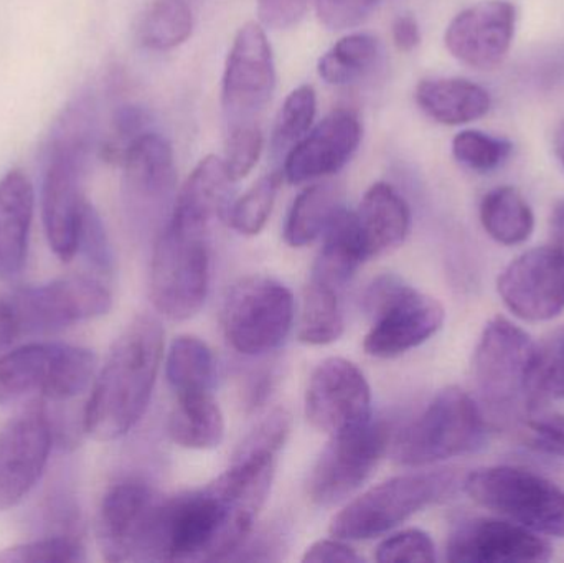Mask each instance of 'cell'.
I'll list each match as a JSON object with an SVG mask.
<instances>
[{"instance_id":"obj_1","label":"cell","mask_w":564,"mask_h":563,"mask_svg":"<svg viewBox=\"0 0 564 563\" xmlns=\"http://www.w3.org/2000/svg\"><path fill=\"white\" fill-rule=\"evenodd\" d=\"M273 478L250 466H230L205 488L161 501L149 561H225L243 548Z\"/></svg>"},{"instance_id":"obj_2","label":"cell","mask_w":564,"mask_h":563,"mask_svg":"<svg viewBox=\"0 0 564 563\" xmlns=\"http://www.w3.org/2000/svg\"><path fill=\"white\" fill-rule=\"evenodd\" d=\"M164 356V329L154 317H135L109 350L85 407L83 429L98 442L128 435L144 416Z\"/></svg>"},{"instance_id":"obj_3","label":"cell","mask_w":564,"mask_h":563,"mask_svg":"<svg viewBox=\"0 0 564 563\" xmlns=\"http://www.w3.org/2000/svg\"><path fill=\"white\" fill-rule=\"evenodd\" d=\"M96 372L95 354L62 343H32L0 354V405L29 397L62 400L82 396Z\"/></svg>"},{"instance_id":"obj_4","label":"cell","mask_w":564,"mask_h":563,"mask_svg":"<svg viewBox=\"0 0 564 563\" xmlns=\"http://www.w3.org/2000/svg\"><path fill=\"white\" fill-rule=\"evenodd\" d=\"M482 410L459 387L441 390L394 442L400 465L426 466L476 452L486 440Z\"/></svg>"},{"instance_id":"obj_5","label":"cell","mask_w":564,"mask_h":563,"mask_svg":"<svg viewBox=\"0 0 564 563\" xmlns=\"http://www.w3.org/2000/svg\"><path fill=\"white\" fill-rule=\"evenodd\" d=\"M540 347L507 317L487 324L474 354V380L484 402L509 412L533 407V377Z\"/></svg>"},{"instance_id":"obj_6","label":"cell","mask_w":564,"mask_h":563,"mask_svg":"<svg viewBox=\"0 0 564 563\" xmlns=\"http://www.w3.org/2000/svg\"><path fill=\"white\" fill-rule=\"evenodd\" d=\"M473 501L536 534L564 538V491L527 469L497 466L467 476Z\"/></svg>"},{"instance_id":"obj_7","label":"cell","mask_w":564,"mask_h":563,"mask_svg":"<svg viewBox=\"0 0 564 563\" xmlns=\"http://www.w3.org/2000/svg\"><path fill=\"white\" fill-rule=\"evenodd\" d=\"M454 485L456 478L451 473H416L388 479L345 506L332 521L330 532L341 541H368L387 534L446 496Z\"/></svg>"},{"instance_id":"obj_8","label":"cell","mask_w":564,"mask_h":563,"mask_svg":"<svg viewBox=\"0 0 564 563\" xmlns=\"http://www.w3.org/2000/svg\"><path fill=\"white\" fill-rule=\"evenodd\" d=\"M367 311L373 326L365 337L368 356H401L421 346L443 327V304L394 277H381L367 291Z\"/></svg>"},{"instance_id":"obj_9","label":"cell","mask_w":564,"mask_h":563,"mask_svg":"<svg viewBox=\"0 0 564 563\" xmlns=\"http://www.w3.org/2000/svg\"><path fill=\"white\" fill-rule=\"evenodd\" d=\"M207 237L167 225L155 243L151 300L155 310L169 320H191L207 300L210 284Z\"/></svg>"},{"instance_id":"obj_10","label":"cell","mask_w":564,"mask_h":563,"mask_svg":"<svg viewBox=\"0 0 564 563\" xmlns=\"http://www.w3.org/2000/svg\"><path fill=\"white\" fill-rule=\"evenodd\" d=\"M292 321L294 296L273 278H245L225 300V336L245 356H261L276 349L291 333Z\"/></svg>"},{"instance_id":"obj_11","label":"cell","mask_w":564,"mask_h":563,"mask_svg":"<svg viewBox=\"0 0 564 563\" xmlns=\"http://www.w3.org/2000/svg\"><path fill=\"white\" fill-rule=\"evenodd\" d=\"M388 443V426L371 419L332 435L308 478L312 501L334 506L355 495L383 459Z\"/></svg>"},{"instance_id":"obj_12","label":"cell","mask_w":564,"mask_h":563,"mask_svg":"<svg viewBox=\"0 0 564 563\" xmlns=\"http://www.w3.org/2000/svg\"><path fill=\"white\" fill-rule=\"evenodd\" d=\"M10 303L22 334H43L105 316L111 310L112 296L96 278L73 274L23 288Z\"/></svg>"},{"instance_id":"obj_13","label":"cell","mask_w":564,"mask_h":563,"mask_svg":"<svg viewBox=\"0 0 564 563\" xmlns=\"http://www.w3.org/2000/svg\"><path fill=\"white\" fill-rule=\"evenodd\" d=\"M276 88L273 48L263 26L248 22L238 30L228 53L221 85L227 126L258 122Z\"/></svg>"},{"instance_id":"obj_14","label":"cell","mask_w":564,"mask_h":563,"mask_svg":"<svg viewBox=\"0 0 564 563\" xmlns=\"http://www.w3.org/2000/svg\"><path fill=\"white\" fill-rule=\"evenodd\" d=\"M161 499L138 479L111 486L98 515V542L109 562L148 561Z\"/></svg>"},{"instance_id":"obj_15","label":"cell","mask_w":564,"mask_h":563,"mask_svg":"<svg viewBox=\"0 0 564 563\" xmlns=\"http://www.w3.org/2000/svg\"><path fill=\"white\" fill-rule=\"evenodd\" d=\"M499 294L517 317L550 321L564 311V250L533 248L520 255L499 278Z\"/></svg>"},{"instance_id":"obj_16","label":"cell","mask_w":564,"mask_h":563,"mask_svg":"<svg viewBox=\"0 0 564 563\" xmlns=\"http://www.w3.org/2000/svg\"><path fill=\"white\" fill-rule=\"evenodd\" d=\"M305 416L318 432L335 435L371 419V390L355 364L330 357L318 364L305 392Z\"/></svg>"},{"instance_id":"obj_17","label":"cell","mask_w":564,"mask_h":563,"mask_svg":"<svg viewBox=\"0 0 564 563\" xmlns=\"http://www.w3.org/2000/svg\"><path fill=\"white\" fill-rule=\"evenodd\" d=\"M53 429L43 410H29L0 432V511L19 505L42 478Z\"/></svg>"},{"instance_id":"obj_18","label":"cell","mask_w":564,"mask_h":563,"mask_svg":"<svg viewBox=\"0 0 564 563\" xmlns=\"http://www.w3.org/2000/svg\"><path fill=\"white\" fill-rule=\"evenodd\" d=\"M552 545L536 532L500 519H470L457 526L447 544L454 563L549 562Z\"/></svg>"},{"instance_id":"obj_19","label":"cell","mask_w":564,"mask_h":563,"mask_svg":"<svg viewBox=\"0 0 564 563\" xmlns=\"http://www.w3.org/2000/svg\"><path fill=\"white\" fill-rule=\"evenodd\" d=\"M360 141L358 116L350 109H337L285 152L282 175L291 184H304L337 174L354 158Z\"/></svg>"},{"instance_id":"obj_20","label":"cell","mask_w":564,"mask_h":563,"mask_svg":"<svg viewBox=\"0 0 564 563\" xmlns=\"http://www.w3.org/2000/svg\"><path fill=\"white\" fill-rule=\"evenodd\" d=\"M516 33V7L487 0L460 12L446 30V46L464 65L494 69L506 59Z\"/></svg>"},{"instance_id":"obj_21","label":"cell","mask_w":564,"mask_h":563,"mask_svg":"<svg viewBox=\"0 0 564 563\" xmlns=\"http://www.w3.org/2000/svg\"><path fill=\"white\" fill-rule=\"evenodd\" d=\"M85 169L82 162L48 155L43 175V227L53 253L65 263L78 253L79 227L86 205L82 192Z\"/></svg>"},{"instance_id":"obj_22","label":"cell","mask_w":564,"mask_h":563,"mask_svg":"<svg viewBox=\"0 0 564 563\" xmlns=\"http://www.w3.org/2000/svg\"><path fill=\"white\" fill-rule=\"evenodd\" d=\"M234 184L224 159L218 155L202 159L178 192L169 225L178 230L208 235L212 224L228 214Z\"/></svg>"},{"instance_id":"obj_23","label":"cell","mask_w":564,"mask_h":563,"mask_svg":"<svg viewBox=\"0 0 564 563\" xmlns=\"http://www.w3.org/2000/svg\"><path fill=\"white\" fill-rule=\"evenodd\" d=\"M35 192L22 171L0 181V278L15 280L25 267Z\"/></svg>"},{"instance_id":"obj_24","label":"cell","mask_w":564,"mask_h":563,"mask_svg":"<svg viewBox=\"0 0 564 563\" xmlns=\"http://www.w3.org/2000/svg\"><path fill=\"white\" fill-rule=\"evenodd\" d=\"M354 214L367 260L400 247L410 231V207L384 182H378L368 188L360 207Z\"/></svg>"},{"instance_id":"obj_25","label":"cell","mask_w":564,"mask_h":563,"mask_svg":"<svg viewBox=\"0 0 564 563\" xmlns=\"http://www.w3.org/2000/svg\"><path fill=\"white\" fill-rule=\"evenodd\" d=\"M121 164L126 188L135 201H164L174 191V151L162 136L142 132L126 149Z\"/></svg>"},{"instance_id":"obj_26","label":"cell","mask_w":564,"mask_h":563,"mask_svg":"<svg viewBox=\"0 0 564 563\" xmlns=\"http://www.w3.org/2000/svg\"><path fill=\"white\" fill-rule=\"evenodd\" d=\"M414 96L417 106L441 124H466L482 118L490 109L489 93L469 79H423Z\"/></svg>"},{"instance_id":"obj_27","label":"cell","mask_w":564,"mask_h":563,"mask_svg":"<svg viewBox=\"0 0 564 563\" xmlns=\"http://www.w3.org/2000/svg\"><path fill=\"white\" fill-rule=\"evenodd\" d=\"M169 435L175 445L187 450H215L225 439V419L217 400L208 392L177 396Z\"/></svg>"},{"instance_id":"obj_28","label":"cell","mask_w":564,"mask_h":563,"mask_svg":"<svg viewBox=\"0 0 564 563\" xmlns=\"http://www.w3.org/2000/svg\"><path fill=\"white\" fill-rule=\"evenodd\" d=\"M367 261L354 212L341 208L324 234V245L312 270V280L340 290Z\"/></svg>"},{"instance_id":"obj_29","label":"cell","mask_w":564,"mask_h":563,"mask_svg":"<svg viewBox=\"0 0 564 563\" xmlns=\"http://www.w3.org/2000/svg\"><path fill=\"white\" fill-rule=\"evenodd\" d=\"M341 191L330 182L305 188L289 210L284 227L285 243L304 248L325 234L341 210Z\"/></svg>"},{"instance_id":"obj_30","label":"cell","mask_w":564,"mask_h":563,"mask_svg":"<svg viewBox=\"0 0 564 563\" xmlns=\"http://www.w3.org/2000/svg\"><path fill=\"white\" fill-rule=\"evenodd\" d=\"M480 221L489 237L506 247L525 243L535 228L529 202L513 187H497L484 197Z\"/></svg>"},{"instance_id":"obj_31","label":"cell","mask_w":564,"mask_h":563,"mask_svg":"<svg viewBox=\"0 0 564 563\" xmlns=\"http://www.w3.org/2000/svg\"><path fill=\"white\" fill-rule=\"evenodd\" d=\"M341 334L344 313L337 288L311 278L302 301L299 340L308 346H327L340 339Z\"/></svg>"},{"instance_id":"obj_32","label":"cell","mask_w":564,"mask_h":563,"mask_svg":"<svg viewBox=\"0 0 564 563\" xmlns=\"http://www.w3.org/2000/svg\"><path fill=\"white\" fill-rule=\"evenodd\" d=\"M165 376L177 396L208 392L215 379L214 354L198 337H177L169 349Z\"/></svg>"},{"instance_id":"obj_33","label":"cell","mask_w":564,"mask_h":563,"mask_svg":"<svg viewBox=\"0 0 564 563\" xmlns=\"http://www.w3.org/2000/svg\"><path fill=\"white\" fill-rule=\"evenodd\" d=\"M194 30V15L185 0H152L142 13L138 39L155 52L175 48L187 42Z\"/></svg>"},{"instance_id":"obj_34","label":"cell","mask_w":564,"mask_h":563,"mask_svg":"<svg viewBox=\"0 0 564 563\" xmlns=\"http://www.w3.org/2000/svg\"><path fill=\"white\" fill-rule=\"evenodd\" d=\"M380 55V45L368 33H350L338 40L321 59L318 75L328 85H348L364 78Z\"/></svg>"},{"instance_id":"obj_35","label":"cell","mask_w":564,"mask_h":563,"mask_svg":"<svg viewBox=\"0 0 564 563\" xmlns=\"http://www.w3.org/2000/svg\"><path fill=\"white\" fill-rule=\"evenodd\" d=\"M95 139V106L88 96L76 98L63 109L50 134L48 155L88 164Z\"/></svg>"},{"instance_id":"obj_36","label":"cell","mask_w":564,"mask_h":563,"mask_svg":"<svg viewBox=\"0 0 564 563\" xmlns=\"http://www.w3.org/2000/svg\"><path fill=\"white\" fill-rule=\"evenodd\" d=\"M281 182V172L263 175L237 202L230 205L227 215L234 230L245 237H254V235L261 234L270 220Z\"/></svg>"},{"instance_id":"obj_37","label":"cell","mask_w":564,"mask_h":563,"mask_svg":"<svg viewBox=\"0 0 564 563\" xmlns=\"http://www.w3.org/2000/svg\"><path fill=\"white\" fill-rule=\"evenodd\" d=\"M315 109H317V99L311 85L299 86L285 98L278 115L273 141H271L274 154L288 152L307 134L314 122Z\"/></svg>"},{"instance_id":"obj_38","label":"cell","mask_w":564,"mask_h":563,"mask_svg":"<svg viewBox=\"0 0 564 563\" xmlns=\"http://www.w3.org/2000/svg\"><path fill=\"white\" fill-rule=\"evenodd\" d=\"M85 548L75 535H53L7 549L0 554L3 563H66L85 561Z\"/></svg>"},{"instance_id":"obj_39","label":"cell","mask_w":564,"mask_h":563,"mask_svg":"<svg viewBox=\"0 0 564 563\" xmlns=\"http://www.w3.org/2000/svg\"><path fill=\"white\" fill-rule=\"evenodd\" d=\"M263 134L258 122L228 126L224 162L235 182L247 177L260 161Z\"/></svg>"},{"instance_id":"obj_40","label":"cell","mask_w":564,"mask_h":563,"mask_svg":"<svg viewBox=\"0 0 564 563\" xmlns=\"http://www.w3.org/2000/svg\"><path fill=\"white\" fill-rule=\"evenodd\" d=\"M512 151V144L480 131H463L454 138V158L474 171H492L499 167Z\"/></svg>"},{"instance_id":"obj_41","label":"cell","mask_w":564,"mask_h":563,"mask_svg":"<svg viewBox=\"0 0 564 563\" xmlns=\"http://www.w3.org/2000/svg\"><path fill=\"white\" fill-rule=\"evenodd\" d=\"M545 399H564V333L539 349L533 377V407Z\"/></svg>"},{"instance_id":"obj_42","label":"cell","mask_w":564,"mask_h":563,"mask_svg":"<svg viewBox=\"0 0 564 563\" xmlns=\"http://www.w3.org/2000/svg\"><path fill=\"white\" fill-rule=\"evenodd\" d=\"M377 562H420L431 563L436 561V548L433 539L420 529H408L398 532L391 538L384 539L377 549Z\"/></svg>"},{"instance_id":"obj_43","label":"cell","mask_w":564,"mask_h":563,"mask_svg":"<svg viewBox=\"0 0 564 563\" xmlns=\"http://www.w3.org/2000/svg\"><path fill=\"white\" fill-rule=\"evenodd\" d=\"M82 251L86 260L102 273H109L112 268V251L106 235L101 217L93 205L86 202L83 210L82 227H79L78 253Z\"/></svg>"},{"instance_id":"obj_44","label":"cell","mask_w":564,"mask_h":563,"mask_svg":"<svg viewBox=\"0 0 564 563\" xmlns=\"http://www.w3.org/2000/svg\"><path fill=\"white\" fill-rule=\"evenodd\" d=\"M318 20L330 30H347L364 23L383 0H315Z\"/></svg>"},{"instance_id":"obj_45","label":"cell","mask_w":564,"mask_h":563,"mask_svg":"<svg viewBox=\"0 0 564 563\" xmlns=\"http://www.w3.org/2000/svg\"><path fill=\"white\" fill-rule=\"evenodd\" d=\"M312 0H258V15L271 29L284 30L297 25Z\"/></svg>"},{"instance_id":"obj_46","label":"cell","mask_w":564,"mask_h":563,"mask_svg":"<svg viewBox=\"0 0 564 563\" xmlns=\"http://www.w3.org/2000/svg\"><path fill=\"white\" fill-rule=\"evenodd\" d=\"M530 443L539 452L564 458V416H543L530 423Z\"/></svg>"},{"instance_id":"obj_47","label":"cell","mask_w":564,"mask_h":563,"mask_svg":"<svg viewBox=\"0 0 564 563\" xmlns=\"http://www.w3.org/2000/svg\"><path fill=\"white\" fill-rule=\"evenodd\" d=\"M305 563H360L364 562L354 549L340 541H317L305 551Z\"/></svg>"},{"instance_id":"obj_48","label":"cell","mask_w":564,"mask_h":563,"mask_svg":"<svg viewBox=\"0 0 564 563\" xmlns=\"http://www.w3.org/2000/svg\"><path fill=\"white\" fill-rule=\"evenodd\" d=\"M391 33L394 45L401 52H413L421 43L420 25L413 15H398L391 26Z\"/></svg>"},{"instance_id":"obj_49","label":"cell","mask_w":564,"mask_h":563,"mask_svg":"<svg viewBox=\"0 0 564 563\" xmlns=\"http://www.w3.org/2000/svg\"><path fill=\"white\" fill-rule=\"evenodd\" d=\"M19 336H22V331L12 303L10 300H0V354L9 350Z\"/></svg>"},{"instance_id":"obj_50","label":"cell","mask_w":564,"mask_h":563,"mask_svg":"<svg viewBox=\"0 0 564 563\" xmlns=\"http://www.w3.org/2000/svg\"><path fill=\"white\" fill-rule=\"evenodd\" d=\"M552 230L556 247L563 248L564 250V198L553 208Z\"/></svg>"},{"instance_id":"obj_51","label":"cell","mask_w":564,"mask_h":563,"mask_svg":"<svg viewBox=\"0 0 564 563\" xmlns=\"http://www.w3.org/2000/svg\"><path fill=\"white\" fill-rule=\"evenodd\" d=\"M553 142H555L556 158L560 159L564 169V121H562V124L556 128L555 141Z\"/></svg>"}]
</instances>
